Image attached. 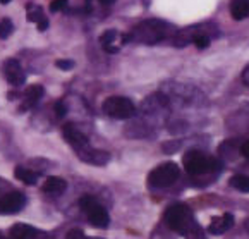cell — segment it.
Segmentation results:
<instances>
[{
  "label": "cell",
  "instance_id": "cell-1",
  "mask_svg": "<svg viewBox=\"0 0 249 239\" xmlns=\"http://www.w3.org/2000/svg\"><path fill=\"white\" fill-rule=\"evenodd\" d=\"M174 35V28L169 22L160 21V19H146V21L140 22L131 33L122 37V43H143V45H157L160 41L167 40L169 37Z\"/></svg>",
  "mask_w": 249,
  "mask_h": 239
},
{
  "label": "cell",
  "instance_id": "cell-2",
  "mask_svg": "<svg viewBox=\"0 0 249 239\" xmlns=\"http://www.w3.org/2000/svg\"><path fill=\"white\" fill-rule=\"evenodd\" d=\"M163 221L170 231L186 236V238H196L198 234H201L198 225H196L195 215H193L189 206L184 203H174L172 206H169L165 212Z\"/></svg>",
  "mask_w": 249,
  "mask_h": 239
},
{
  "label": "cell",
  "instance_id": "cell-3",
  "mask_svg": "<svg viewBox=\"0 0 249 239\" xmlns=\"http://www.w3.org/2000/svg\"><path fill=\"white\" fill-rule=\"evenodd\" d=\"M184 169L189 176H206L213 170L220 169L218 160H215L210 155L203 153L199 150H189L184 155Z\"/></svg>",
  "mask_w": 249,
  "mask_h": 239
},
{
  "label": "cell",
  "instance_id": "cell-4",
  "mask_svg": "<svg viewBox=\"0 0 249 239\" xmlns=\"http://www.w3.org/2000/svg\"><path fill=\"white\" fill-rule=\"evenodd\" d=\"M102 110L108 117L117 119V121H125L136 115V105L125 96H108L103 102Z\"/></svg>",
  "mask_w": 249,
  "mask_h": 239
},
{
  "label": "cell",
  "instance_id": "cell-5",
  "mask_svg": "<svg viewBox=\"0 0 249 239\" xmlns=\"http://www.w3.org/2000/svg\"><path fill=\"white\" fill-rule=\"evenodd\" d=\"M180 169L177 164L174 162H165L160 164L158 167H155L148 176V184L151 188H169L179 179Z\"/></svg>",
  "mask_w": 249,
  "mask_h": 239
},
{
  "label": "cell",
  "instance_id": "cell-6",
  "mask_svg": "<svg viewBox=\"0 0 249 239\" xmlns=\"http://www.w3.org/2000/svg\"><path fill=\"white\" fill-rule=\"evenodd\" d=\"M79 206L86 212V215H88V221L91 222V225H95V227H98V229L108 227V224H110L108 212H107L105 206L100 205V203L96 202L95 196H89V195L81 196Z\"/></svg>",
  "mask_w": 249,
  "mask_h": 239
},
{
  "label": "cell",
  "instance_id": "cell-7",
  "mask_svg": "<svg viewBox=\"0 0 249 239\" xmlns=\"http://www.w3.org/2000/svg\"><path fill=\"white\" fill-rule=\"evenodd\" d=\"M26 205V196L19 191L7 193L0 198V214L2 215H12L18 214L24 208Z\"/></svg>",
  "mask_w": 249,
  "mask_h": 239
},
{
  "label": "cell",
  "instance_id": "cell-8",
  "mask_svg": "<svg viewBox=\"0 0 249 239\" xmlns=\"http://www.w3.org/2000/svg\"><path fill=\"white\" fill-rule=\"evenodd\" d=\"M4 76L9 81V85L16 86V88L26 83V73L19 64V60L16 59H7L4 62Z\"/></svg>",
  "mask_w": 249,
  "mask_h": 239
},
{
  "label": "cell",
  "instance_id": "cell-9",
  "mask_svg": "<svg viewBox=\"0 0 249 239\" xmlns=\"http://www.w3.org/2000/svg\"><path fill=\"white\" fill-rule=\"evenodd\" d=\"M62 134H64V138H66L67 143H69L71 147L76 150V153H77V151H81V150H85L86 147H89V141H88V138H86V134H85V132H81L74 124H66V126H64Z\"/></svg>",
  "mask_w": 249,
  "mask_h": 239
},
{
  "label": "cell",
  "instance_id": "cell-10",
  "mask_svg": "<svg viewBox=\"0 0 249 239\" xmlns=\"http://www.w3.org/2000/svg\"><path fill=\"white\" fill-rule=\"evenodd\" d=\"M77 155H79V158L83 162L91 164V165H105L110 160L108 151L98 150V148H93V147H86L85 150L77 151Z\"/></svg>",
  "mask_w": 249,
  "mask_h": 239
},
{
  "label": "cell",
  "instance_id": "cell-11",
  "mask_svg": "<svg viewBox=\"0 0 249 239\" xmlns=\"http://www.w3.org/2000/svg\"><path fill=\"white\" fill-rule=\"evenodd\" d=\"M232 225H234V215L232 214H224L220 217H215L208 225V232L213 236L225 234L227 231H231Z\"/></svg>",
  "mask_w": 249,
  "mask_h": 239
},
{
  "label": "cell",
  "instance_id": "cell-12",
  "mask_svg": "<svg viewBox=\"0 0 249 239\" xmlns=\"http://www.w3.org/2000/svg\"><path fill=\"white\" fill-rule=\"evenodd\" d=\"M45 90L41 85H33L24 92V100H22V105H21V110H28V109H33L38 102L41 100L43 96Z\"/></svg>",
  "mask_w": 249,
  "mask_h": 239
},
{
  "label": "cell",
  "instance_id": "cell-13",
  "mask_svg": "<svg viewBox=\"0 0 249 239\" xmlns=\"http://www.w3.org/2000/svg\"><path fill=\"white\" fill-rule=\"evenodd\" d=\"M36 234V229L28 224H14L9 229V238L11 239H35Z\"/></svg>",
  "mask_w": 249,
  "mask_h": 239
},
{
  "label": "cell",
  "instance_id": "cell-14",
  "mask_svg": "<svg viewBox=\"0 0 249 239\" xmlns=\"http://www.w3.org/2000/svg\"><path fill=\"white\" fill-rule=\"evenodd\" d=\"M66 188H67V183L62 177H57V176L48 177L43 184V191L47 193V195H55V196L62 195V193L66 191Z\"/></svg>",
  "mask_w": 249,
  "mask_h": 239
},
{
  "label": "cell",
  "instance_id": "cell-15",
  "mask_svg": "<svg viewBox=\"0 0 249 239\" xmlns=\"http://www.w3.org/2000/svg\"><path fill=\"white\" fill-rule=\"evenodd\" d=\"M119 38V33L115 30H107L105 33L100 37V43H102L103 50L108 52V54H117L119 52V47L115 45Z\"/></svg>",
  "mask_w": 249,
  "mask_h": 239
},
{
  "label": "cell",
  "instance_id": "cell-16",
  "mask_svg": "<svg viewBox=\"0 0 249 239\" xmlns=\"http://www.w3.org/2000/svg\"><path fill=\"white\" fill-rule=\"evenodd\" d=\"M231 14L235 21H242V19L249 18V0H232Z\"/></svg>",
  "mask_w": 249,
  "mask_h": 239
},
{
  "label": "cell",
  "instance_id": "cell-17",
  "mask_svg": "<svg viewBox=\"0 0 249 239\" xmlns=\"http://www.w3.org/2000/svg\"><path fill=\"white\" fill-rule=\"evenodd\" d=\"M14 176H16V179H19L21 183L28 184V186H35L36 181H38V174L35 172V170L26 169V167H21V165L16 167Z\"/></svg>",
  "mask_w": 249,
  "mask_h": 239
},
{
  "label": "cell",
  "instance_id": "cell-18",
  "mask_svg": "<svg viewBox=\"0 0 249 239\" xmlns=\"http://www.w3.org/2000/svg\"><path fill=\"white\" fill-rule=\"evenodd\" d=\"M231 186L241 193H249V176L246 174H235L231 177Z\"/></svg>",
  "mask_w": 249,
  "mask_h": 239
},
{
  "label": "cell",
  "instance_id": "cell-19",
  "mask_svg": "<svg viewBox=\"0 0 249 239\" xmlns=\"http://www.w3.org/2000/svg\"><path fill=\"white\" fill-rule=\"evenodd\" d=\"M26 18H28V21H30V22H36V24H38V22L43 21L47 16L43 14V9H41L40 5L30 4V5H28V16H26Z\"/></svg>",
  "mask_w": 249,
  "mask_h": 239
},
{
  "label": "cell",
  "instance_id": "cell-20",
  "mask_svg": "<svg viewBox=\"0 0 249 239\" xmlns=\"http://www.w3.org/2000/svg\"><path fill=\"white\" fill-rule=\"evenodd\" d=\"M12 31H14V24H12L11 19L9 18L2 19L0 21V40H7L12 35Z\"/></svg>",
  "mask_w": 249,
  "mask_h": 239
},
{
  "label": "cell",
  "instance_id": "cell-21",
  "mask_svg": "<svg viewBox=\"0 0 249 239\" xmlns=\"http://www.w3.org/2000/svg\"><path fill=\"white\" fill-rule=\"evenodd\" d=\"M67 4H69V0H53V2L50 4V12L64 11V9L67 7Z\"/></svg>",
  "mask_w": 249,
  "mask_h": 239
},
{
  "label": "cell",
  "instance_id": "cell-22",
  "mask_svg": "<svg viewBox=\"0 0 249 239\" xmlns=\"http://www.w3.org/2000/svg\"><path fill=\"white\" fill-rule=\"evenodd\" d=\"M55 66L62 71H71L76 64H74V60H69V59H59L57 62H55Z\"/></svg>",
  "mask_w": 249,
  "mask_h": 239
},
{
  "label": "cell",
  "instance_id": "cell-23",
  "mask_svg": "<svg viewBox=\"0 0 249 239\" xmlns=\"http://www.w3.org/2000/svg\"><path fill=\"white\" fill-rule=\"evenodd\" d=\"M55 114H57V117H59V119L66 117V114H67V107H66V103H64L62 100H60V102L55 103Z\"/></svg>",
  "mask_w": 249,
  "mask_h": 239
},
{
  "label": "cell",
  "instance_id": "cell-24",
  "mask_svg": "<svg viewBox=\"0 0 249 239\" xmlns=\"http://www.w3.org/2000/svg\"><path fill=\"white\" fill-rule=\"evenodd\" d=\"M179 141H167V143H163V151L165 153H174V151L179 150Z\"/></svg>",
  "mask_w": 249,
  "mask_h": 239
},
{
  "label": "cell",
  "instance_id": "cell-25",
  "mask_svg": "<svg viewBox=\"0 0 249 239\" xmlns=\"http://www.w3.org/2000/svg\"><path fill=\"white\" fill-rule=\"evenodd\" d=\"M66 239H86V236H85V232L79 231V229H72V231L67 232Z\"/></svg>",
  "mask_w": 249,
  "mask_h": 239
},
{
  "label": "cell",
  "instance_id": "cell-26",
  "mask_svg": "<svg viewBox=\"0 0 249 239\" xmlns=\"http://www.w3.org/2000/svg\"><path fill=\"white\" fill-rule=\"evenodd\" d=\"M242 83L249 88V64L244 67V71H242Z\"/></svg>",
  "mask_w": 249,
  "mask_h": 239
},
{
  "label": "cell",
  "instance_id": "cell-27",
  "mask_svg": "<svg viewBox=\"0 0 249 239\" xmlns=\"http://www.w3.org/2000/svg\"><path fill=\"white\" fill-rule=\"evenodd\" d=\"M241 153L244 155L246 158H249V140L242 143V147H241Z\"/></svg>",
  "mask_w": 249,
  "mask_h": 239
},
{
  "label": "cell",
  "instance_id": "cell-28",
  "mask_svg": "<svg viewBox=\"0 0 249 239\" xmlns=\"http://www.w3.org/2000/svg\"><path fill=\"white\" fill-rule=\"evenodd\" d=\"M48 24H50V22H48V19L45 18L43 21L38 22V31H45V30H48Z\"/></svg>",
  "mask_w": 249,
  "mask_h": 239
},
{
  "label": "cell",
  "instance_id": "cell-29",
  "mask_svg": "<svg viewBox=\"0 0 249 239\" xmlns=\"http://www.w3.org/2000/svg\"><path fill=\"white\" fill-rule=\"evenodd\" d=\"M114 2H115V0H100V4H102V5H112Z\"/></svg>",
  "mask_w": 249,
  "mask_h": 239
},
{
  "label": "cell",
  "instance_id": "cell-30",
  "mask_svg": "<svg viewBox=\"0 0 249 239\" xmlns=\"http://www.w3.org/2000/svg\"><path fill=\"white\" fill-rule=\"evenodd\" d=\"M86 12H91V0H86Z\"/></svg>",
  "mask_w": 249,
  "mask_h": 239
},
{
  "label": "cell",
  "instance_id": "cell-31",
  "mask_svg": "<svg viewBox=\"0 0 249 239\" xmlns=\"http://www.w3.org/2000/svg\"><path fill=\"white\" fill-rule=\"evenodd\" d=\"M244 229H246V231L249 232V217H248V219H246V221H244Z\"/></svg>",
  "mask_w": 249,
  "mask_h": 239
},
{
  "label": "cell",
  "instance_id": "cell-32",
  "mask_svg": "<svg viewBox=\"0 0 249 239\" xmlns=\"http://www.w3.org/2000/svg\"><path fill=\"white\" fill-rule=\"evenodd\" d=\"M9 2H11V0H0V4H4V5H7Z\"/></svg>",
  "mask_w": 249,
  "mask_h": 239
},
{
  "label": "cell",
  "instance_id": "cell-33",
  "mask_svg": "<svg viewBox=\"0 0 249 239\" xmlns=\"http://www.w3.org/2000/svg\"><path fill=\"white\" fill-rule=\"evenodd\" d=\"M95 239H100V238H95Z\"/></svg>",
  "mask_w": 249,
  "mask_h": 239
}]
</instances>
